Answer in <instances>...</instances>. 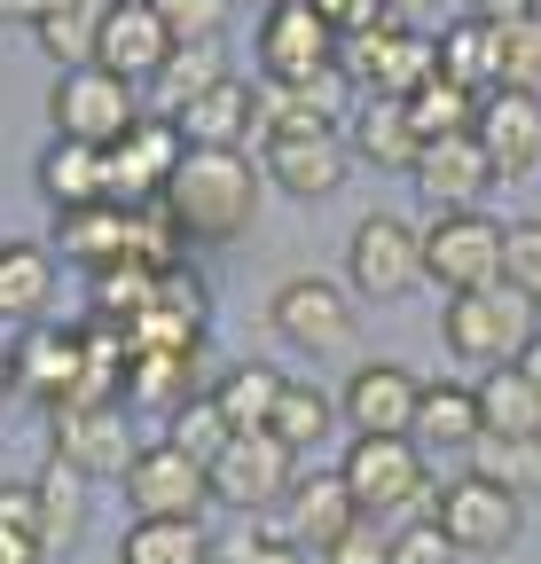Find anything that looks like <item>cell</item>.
I'll use <instances>...</instances> for the list:
<instances>
[{
  "label": "cell",
  "instance_id": "6da1fadb",
  "mask_svg": "<svg viewBox=\"0 0 541 564\" xmlns=\"http://www.w3.org/2000/svg\"><path fill=\"white\" fill-rule=\"evenodd\" d=\"M158 204L173 212L181 243H236L259 212V165L244 150H188Z\"/></svg>",
  "mask_w": 541,
  "mask_h": 564
},
{
  "label": "cell",
  "instance_id": "7a4b0ae2",
  "mask_svg": "<svg viewBox=\"0 0 541 564\" xmlns=\"http://www.w3.org/2000/svg\"><path fill=\"white\" fill-rule=\"evenodd\" d=\"M440 337H447L455 361H470V369H518V352H526L541 329H533V299L510 291V282H495V291H463V299H447Z\"/></svg>",
  "mask_w": 541,
  "mask_h": 564
},
{
  "label": "cell",
  "instance_id": "3957f363",
  "mask_svg": "<svg viewBox=\"0 0 541 564\" xmlns=\"http://www.w3.org/2000/svg\"><path fill=\"white\" fill-rule=\"evenodd\" d=\"M502 259H510V228L487 220V212H440V220L424 228V274L440 282L447 299L495 291V282H502Z\"/></svg>",
  "mask_w": 541,
  "mask_h": 564
},
{
  "label": "cell",
  "instance_id": "277c9868",
  "mask_svg": "<svg viewBox=\"0 0 541 564\" xmlns=\"http://www.w3.org/2000/svg\"><path fill=\"white\" fill-rule=\"evenodd\" d=\"M47 118H55V141H87V150H110V141H126L133 126H142L133 79H118V70H102V63L63 70L55 95H47Z\"/></svg>",
  "mask_w": 541,
  "mask_h": 564
},
{
  "label": "cell",
  "instance_id": "5b68a950",
  "mask_svg": "<svg viewBox=\"0 0 541 564\" xmlns=\"http://www.w3.org/2000/svg\"><path fill=\"white\" fill-rule=\"evenodd\" d=\"M337 70H346L354 87L385 95V102H409L440 79V40L424 32H400V24H377L361 40H337Z\"/></svg>",
  "mask_w": 541,
  "mask_h": 564
},
{
  "label": "cell",
  "instance_id": "8992f818",
  "mask_svg": "<svg viewBox=\"0 0 541 564\" xmlns=\"http://www.w3.org/2000/svg\"><path fill=\"white\" fill-rule=\"evenodd\" d=\"M291 486H299V447H283L275 432H236L213 463V502H228L244 518L291 502Z\"/></svg>",
  "mask_w": 541,
  "mask_h": 564
},
{
  "label": "cell",
  "instance_id": "52a82bcc",
  "mask_svg": "<svg viewBox=\"0 0 541 564\" xmlns=\"http://www.w3.org/2000/svg\"><path fill=\"white\" fill-rule=\"evenodd\" d=\"M259 70H267V87L337 79V32L306 9V0H283V9L259 17Z\"/></svg>",
  "mask_w": 541,
  "mask_h": 564
},
{
  "label": "cell",
  "instance_id": "ba28073f",
  "mask_svg": "<svg viewBox=\"0 0 541 564\" xmlns=\"http://www.w3.org/2000/svg\"><path fill=\"white\" fill-rule=\"evenodd\" d=\"M346 274H354V291L377 299V306L409 299L424 282V236L409 220H392V212H369V220L354 228V243H346Z\"/></svg>",
  "mask_w": 541,
  "mask_h": 564
},
{
  "label": "cell",
  "instance_id": "9c48e42d",
  "mask_svg": "<svg viewBox=\"0 0 541 564\" xmlns=\"http://www.w3.org/2000/svg\"><path fill=\"white\" fill-rule=\"evenodd\" d=\"M337 478L354 486L361 518H392V510H409V502L432 494V470H424V447L416 440H354Z\"/></svg>",
  "mask_w": 541,
  "mask_h": 564
},
{
  "label": "cell",
  "instance_id": "30bf717a",
  "mask_svg": "<svg viewBox=\"0 0 541 564\" xmlns=\"http://www.w3.org/2000/svg\"><path fill=\"white\" fill-rule=\"evenodd\" d=\"M126 502H133V518H205L213 470L196 455H181L173 440H150L126 470Z\"/></svg>",
  "mask_w": 541,
  "mask_h": 564
},
{
  "label": "cell",
  "instance_id": "8fae6325",
  "mask_svg": "<svg viewBox=\"0 0 541 564\" xmlns=\"http://www.w3.org/2000/svg\"><path fill=\"white\" fill-rule=\"evenodd\" d=\"M267 322L299 352H346L354 345V299L337 291L329 274H291L275 291V306H267Z\"/></svg>",
  "mask_w": 541,
  "mask_h": 564
},
{
  "label": "cell",
  "instance_id": "7c38bea8",
  "mask_svg": "<svg viewBox=\"0 0 541 564\" xmlns=\"http://www.w3.org/2000/svg\"><path fill=\"white\" fill-rule=\"evenodd\" d=\"M432 518H440V533H447L463 556H502V549L518 541V502H510L502 486L470 478V470L432 494Z\"/></svg>",
  "mask_w": 541,
  "mask_h": 564
},
{
  "label": "cell",
  "instance_id": "4fadbf2b",
  "mask_svg": "<svg viewBox=\"0 0 541 564\" xmlns=\"http://www.w3.org/2000/svg\"><path fill=\"white\" fill-rule=\"evenodd\" d=\"M416 392H424L416 369H400V361H361V369L346 377L337 415H346L361 440H409V432H416Z\"/></svg>",
  "mask_w": 541,
  "mask_h": 564
},
{
  "label": "cell",
  "instance_id": "5bb4252c",
  "mask_svg": "<svg viewBox=\"0 0 541 564\" xmlns=\"http://www.w3.org/2000/svg\"><path fill=\"white\" fill-rule=\"evenodd\" d=\"M142 440L126 432V408H55V463H72L79 478H126Z\"/></svg>",
  "mask_w": 541,
  "mask_h": 564
},
{
  "label": "cell",
  "instance_id": "9a60e30c",
  "mask_svg": "<svg viewBox=\"0 0 541 564\" xmlns=\"http://www.w3.org/2000/svg\"><path fill=\"white\" fill-rule=\"evenodd\" d=\"M102 158H110V204H158L173 165L188 158V141H181L173 118H142L126 141H110Z\"/></svg>",
  "mask_w": 541,
  "mask_h": 564
},
{
  "label": "cell",
  "instance_id": "2e32d148",
  "mask_svg": "<svg viewBox=\"0 0 541 564\" xmlns=\"http://www.w3.org/2000/svg\"><path fill=\"white\" fill-rule=\"evenodd\" d=\"M95 63L118 79H158L173 63V32L150 0H102V32H95Z\"/></svg>",
  "mask_w": 541,
  "mask_h": 564
},
{
  "label": "cell",
  "instance_id": "e0dca14e",
  "mask_svg": "<svg viewBox=\"0 0 541 564\" xmlns=\"http://www.w3.org/2000/svg\"><path fill=\"white\" fill-rule=\"evenodd\" d=\"M495 158L479 150V133H447V141H424L416 158V188L440 204V212H479V196L495 188Z\"/></svg>",
  "mask_w": 541,
  "mask_h": 564
},
{
  "label": "cell",
  "instance_id": "ac0fdd59",
  "mask_svg": "<svg viewBox=\"0 0 541 564\" xmlns=\"http://www.w3.org/2000/svg\"><path fill=\"white\" fill-rule=\"evenodd\" d=\"M354 525H361V502H354V486L337 478V470H329V478H299V486H291V502H283V541H299L314 564H322L337 541H346Z\"/></svg>",
  "mask_w": 541,
  "mask_h": 564
},
{
  "label": "cell",
  "instance_id": "d6986e66",
  "mask_svg": "<svg viewBox=\"0 0 541 564\" xmlns=\"http://www.w3.org/2000/svg\"><path fill=\"white\" fill-rule=\"evenodd\" d=\"M479 150L495 158V173L502 181H518V173H533L541 165V95H518V87H495L487 102H479Z\"/></svg>",
  "mask_w": 541,
  "mask_h": 564
},
{
  "label": "cell",
  "instance_id": "ffe728a7",
  "mask_svg": "<svg viewBox=\"0 0 541 564\" xmlns=\"http://www.w3.org/2000/svg\"><path fill=\"white\" fill-rule=\"evenodd\" d=\"M9 377H17V392L63 408V400H72V384H79V329L32 322V329L17 337V352H9Z\"/></svg>",
  "mask_w": 541,
  "mask_h": 564
},
{
  "label": "cell",
  "instance_id": "44dd1931",
  "mask_svg": "<svg viewBox=\"0 0 541 564\" xmlns=\"http://www.w3.org/2000/svg\"><path fill=\"white\" fill-rule=\"evenodd\" d=\"M346 165H354V150L337 133H267V173L291 196H329L346 181Z\"/></svg>",
  "mask_w": 541,
  "mask_h": 564
},
{
  "label": "cell",
  "instance_id": "7402d4cb",
  "mask_svg": "<svg viewBox=\"0 0 541 564\" xmlns=\"http://www.w3.org/2000/svg\"><path fill=\"white\" fill-rule=\"evenodd\" d=\"M173 126H181V141H188V150H244V141H251V126H259V87L228 70V79H220L205 102H188Z\"/></svg>",
  "mask_w": 541,
  "mask_h": 564
},
{
  "label": "cell",
  "instance_id": "603a6c76",
  "mask_svg": "<svg viewBox=\"0 0 541 564\" xmlns=\"http://www.w3.org/2000/svg\"><path fill=\"white\" fill-rule=\"evenodd\" d=\"M487 432V415H479V384H455V377H432L424 392H416V447H463L470 455V440Z\"/></svg>",
  "mask_w": 541,
  "mask_h": 564
},
{
  "label": "cell",
  "instance_id": "cb8c5ba5",
  "mask_svg": "<svg viewBox=\"0 0 541 564\" xmlns=\"http://www.w3.org/2000/svg\"><path fill=\"white\" fill-rule=\"evenodd\" d=\"M205 345H158V352H133V377H126V392L142 400V408H188V400H205Z\"/></svg>",
  "mask_w": 541,
  "mask_h": 564
},
{
  "label": "cell",
  "instance_id": "d4e9b609",
  "mask_svg": "<svg viewBox=\"0 0 541 564\" xmlns=\"http://www.w3.org/2000/svg\"><path fill=\"white\" fill-rule=\"evenodd\" d=\"M47 299H55V251L40 243H0V322H47Z\"/></svg>",
  "mask_w": 541,
  "mask_h": 564
},
{
  "label": "cell",
  "instance_id": "484cf974",
  "mask_svg": "<svg viewBox=\"0 0 541 564\" xmlns=\"http://www.w3.org/2000/svg\"><path fill=\"white\" fill-rule=\"evenodd\" d=\"M40 188L55 212H79V204H110V158L87 150V141H55L40 158Z\"/></svg>",
  "mask_w": 541,
  "mask_h": 564
},
{
  "label": "cell",
  "instance_id": "4316f807",
  "mask_svg": "<svg viewBox=\"0 0 541 564\" xmlns=\"http://www.w3.org/2000/svg\"><path fill=\"white\" fill-rule=\"evenodd\" d=\"M354 158H369V165H409L416 173V158H424V133L409 126V102H385V95H369L361 102V118H354V141H346Z\"/></svg>",
  "mask_w": 541,
  "mask_h": 564
},
{
  "label": "cell",
  "instance_id": "83f0119b",
  "mask_svg": "<svg viewBox=\"0 0 541 564\" xmlns=\"http://www.w3.org/2000/svg\"><path fill=\"white\" fill-rule=\"evenodd\" d=\"M55 251H72L87 274L118 267L126 259V204H79V212H63V220H55Z\"/></svg>",
  "mask_w": 541,
  "mask_h": 564
},
{
  "label": "cell",
  "instance_id": "f1b7e54d",
  "mask_svg": "<svg viewBox=\"0 0 541 564\" xmlns=\"http://www.w3.org/2000/svg\"><path fill=\"white\" fill-rule=\"evenodd\" d=\"M118 564H213L205 518H133Z\"/></svg>",
  "mask_w": 541,
  "mask_h": 564
},
{
  "label": "cell",
  "instance_id": "f546056e",
  "mask_svg": "<svg viewBox=\"0 0 541 564\" xmlns=\"http://www.w3.org/2000/svg\"><path fill=\"white\" fill-rule=\"evenodd\" d=\"M470 478L502 486L510 502H533V494H541V440H495V432H479V440H470Z\"/></svg>",
  "mask_w": 541,
  "mask_h": 564
},
{
  "label": "cell",
  "instance_id": "4dcf8cb0",
  "mask_svg": "<svg viewBox=\"0 0 541 564\" xmlns=\"http://www.w3.org/2000/svg\"><path fill=\"white\" fill-rule=\"evenodd\" d=\"M440 79L487 102V95H495V24L463 17L455 32H440Z\"/></svg>",
  "mask_w": 541,
  "mask_h": 564
},
{
  "label": "cell",
  "instance_id": "1f68e13d",
  "mask_svg": "<svg viewBox=\"0 0 541 564\" xmlns=\"http://www.w3.org/2000/svg\"><path fill=\"white\" fill-rule=\"evenodd\" d=\"M337 79H346V70H337ZM337 79H314V87H267V95H259L267 133H329V126H337Z\"/></svg>",
  "mask_w": 541,
  "mask_h": 564
},
{
  "label": "cell",
  "instance_id": "d6a6232c",
  "mask_svg": "<svg viewBox=\"0 0 541 564\" xmlns=\"http://www.w3.org/2000/svg\"><path fill=\"white\" fill-rule=\"evenodd\" d=\"M283 384H291V377L259 369V361H244V369H228V377L213 384V400H220V415L236 423V432H267V423H275V400H283Z\"/></svg>",
  "mask_w": 541,
  "mask_h": 564
},
{
  "label": "cell",
  "instance_id": "836d02e7",
  "mask_svg": "<svg viewBox=\"0 0 541 564\" xmlns=\"http://www.w3.org/2000/svg\"><path fill=\"white\" fill-rule=\"evenodd\" d=\"M479 415H487L495 440H541V392H533L518 369H495V377L479 384Z\"/></svg>",
  "mask_w": 541,
  "mask_h": 564
},
{
  "label": "cell",
  "instance_id": "e575fe53",
  "mask_svg": "<svg viewBox=\"0 0 541 564\" xmlns=\"http://www.w3.org/2000/svg\"><path fill=\"white\" fill-rule=\"evenodd\" d=\"M220 79H228V63H220V40H213V47H173V63L158 70L150 87H158L165 118H181L188 102H205V95H213Z\"/></svg>",
  "mask_w": 541,
  "mask_h": 564
},
{
  "label": "cell",
  "instance_id": "d590c367",
  "mask_svg": "<svg viewBox=\"0 0 541 564\" xmlns=\"http://www.w3.org/2000/svg\"><path fill=\"white\" fill-rule=\"evenodd\" d=\"M79 525H87L79 470H72V463H47V478H40V541H47V556H55V549H72Z\"/></svg>",
  "mask_w": 541,
  "mask_h": 564
},
{
  "label": "cell",
  "instance_id": "8d00e7d4",
  "mask_svg": "<svg viewBox=\"0 0 541 564\" xmlns=\"http://www.w3.org/2000/svg\"><path fill=\"white\" fill-rule=\"evenodd\" d=\"M495 87H518V95H541V17H518V24H495Z\"/></svg>",
  "mask_w": 541,
  "mask_h": 564
},
{
  "label": "cell",
  "instance_id": "74e56055",
  "mask_svg": "<svg viewBox=\"0 0 541 564\" xmlns=\"http://www.w3.org/2000/svg\"><path fill=\"white\" fill-rule=\"evenodd\" d=\"M409 126H416L424 141H447V133H470V126H479V95H463V87H447V79H432L424 95H409Z\"/></svg>",
  "mask_w": 541,
  "mask_h": 564
},
{
  "label": "cell",
  "instance_id": "f35d334b",
  "mask_svg": "<svg viewBox=\"0 0 541 564\" xmlns=\"http://www.w3.org/2000/svg\"><path fill=\"white\" fill-rule=\"evenodd\" d=\"M283 447H314V440H329V392H314V384H283V400H275V423H267Z\"/></svg>",
  "mask_w": 541,
  "mask_h": 564
},
{
  "label": "cell",
  "instance_id": "ab89813d",
  "mask_svg": "<svg viewBox=\"0 0 541 564\" xmlns=\"http://www.w3.org/2000/svg\"><path fill=\"white\" fill-rule=\"evenodd\" d=\"M228 440H236V423L220 415V400H213V392H205V400H188V408L173 415V447H181V455H196L205 470L220 463V447H228Z\"/></svg>",
  "mask_w": 541,
  "mask_h": 564
},
{
  "label": "cell",
  "instance_id": "60d3db41",
  "mask_svg": "<svg viewBox=\"0 0 541 564\" xmlns=\"http://www.w3.org/2000/svg\"><path fill=\"white\" fill-rule=\"evenodd\" d=\"M40 32V47L55 55V63H95V32H102V0H87V9H63V17H47V24H32Z\"/></svg>",
  "mask_w": 541,
  "mask_h": 564
},
{
  "label": "cell",
  "instance_id": "b9f144b4",
  "mask_svg": "<svg viewBox=\"0 0 541 564\" xmlns=\"http://www.w3.org/2000/svg\"><path fill=\"white\" fill-rule=\"evenodd\" d=\"M150 9L165 17L173 47H213V40H220V24H228V9H236V0H150Z\"/></svg>",
  "mask_w": 541,
  "mask_h": 564
},
{
  "label": "cell",
  "instance_id": "7bdbcfd3",
  "mask_svg": "<svg viewBox=\"0 0 541 564\" xmlns=\"http://www.w3.org/2000/svg\"><path fill=\"white\" fill-rule=\"evenodd\" d=\"M392 564H463V549L440 533V518H416L392 533Z\"/></svg>",
  "mask_w": 541,
  "mask_h": 564
},
{
  "label": "cell",
  "instance_id": "ee69618b",
  "mask_svg": "<svg viewBox=\"0 0 541 564\" xmlns=\"http://www.w3.org/2000/svg\"><path fill=\"white\" fill-rule=\"evenodd\" d=\"M502 282L510 291H526L541 306V220H518L510 228V259H502Z\"/></svg>",
  "mask_w": 541,
  "mask_h": 564
},
{
  "label": "cell",
  "instance_id": "f6af8a7d",
  "mask_svg": "<svg viewBox=\"0 0 541 564\" xmlns=\"http://www.w3.org/2000/svg\"><path fill=\"white\" fill-rule=\"evenodd\" d=\"M306 9H314L337 40H361V32H377V24H385V0H306Z\"/></svg>",
  "mask_w": 541,
  "mask_h": 564
},
{
  "label": "cell",
  "instance_id": "bcb514c9",
  "mask_svg": "<svg viewBox=\"0 0 541 564\" xmlns=\"http://www.w3.org/2000/svg\"><path fill=\"white\" fill-rule=\"evenodd\" d=\"M322 564H392V533H385V518H361L346 541H337Z\"/></svg>",
  "mask_w": 541,
  "mask_h": 564
},
{
  "label": "cell",
  "instance_id": "7dc6e473",
  "mask_svg": "<svg viewBox=\"0 0 541 564\" xmlns=\"http://www.w3.org/2000/svg\"><path fill=\"white\" fill-rule=\"evenodd\" d=\"M0 533H32L40 541V486H0Z\"/></svg>",
  "mask_w": 541,
  "mask_h": 564
},
{
  "label": "cell",
  "instance_id": "c3c4849f",
  "mask_svg": "<svg viewBox=\"0 0 541 564\" xmlns=\"http://www.w3.org/2000/svg\"><path fill=\"white\" fill-rule=\"evenodd\" d=\"M236 564H314L299 541H283V533H251L244 549H236Z\"/></svg>",
  "mask_w": 541,
  "mask_h": 564
},
{
  "label": "cell",
  "instance_id": "681fc988",
  "mask_svg": "<svg viewBox=\"0 0 541 564\" xmlns=\"http://www.w3.org/2000/svg\"><path fill=\"white\" fill-rule=\"evenodd\" d=\"M479 24H518V17H541V0H470Z\"/></svg>",
  "mask_w": 541,
  "mask_h": 564
},
{
  "label": "cell",
  "instance_id": "f907efd6",
  "mask_svg": "<svg viewBox=\"0 0 541 564\" xmlns=\"http://www.w3.org/2000/svg\"><path fill=\"white\" fill-rule=\"evenodd\" d=\"M63 9H87V0H0V17H24V24H47Z\"/></svg>",
  "mask_w": 541,
  "mask_h": 564
},
{
  "label": "cell",
  "instance_id": "816d5d0a",
  "mask_svg": "<svg viewBox=\"0 0 541 564\" xmlns=\"http://www.w3.org/2000/svg\"><path fill=\"white\" fill-rule=\"evenodd\" d=\"M0 564H47V549L32 533H0Z\"/></svg>",
  "mask_w": 541,
  "mask_h": 564
},
{
  "label": "cell",
  "instance_id": "f5cc1de1",
  "mask_svg": "<svg viewBox=\"0 0 541 564\" xmlns=\"http://www.w3.org/2000/svg\"><path fill=\"white\" fill-rule=\"evenodd\" d=\"M432 17V0H385V24H400V32H416Z\"/></svg>",
  "mask_w": 541,
  "mask_h": 564
},
{
  "label": "cell",
  "instance_id": "db71d44e",
  "mask_svg": "<svg viewBox=\"0 0 541 564\" xmlns=\"http://www.w3.org/2000/svg\"><path fill=\"white\" fill-rule=\"evenodd\" d=\"M518 377H526V384H533V392H541V337H533V345H526V352H518Z\"/></svg>",
  "mask_w": 541,
  "mask_h": 564
},
{
  "label": "cell",
  "instance_id": "11a10c76",
  "mask_svg": "<svg viewBox=\"0 0 541 564\" xmlns=\"http://www.w3.org/2000/svg\"><path fill=\"white\" fill-rule=\"evenodd\" d=\"M9 392H17V377H9V352H0V408H9Z\"/></svg>",
  "mask_w": 541,
  "mask_h": 564
},
{
  "label": "cell",
  "instance_id": "9f6ffc18",
  "mask_svg": "<svg viewBox=\"0 0 541 564\" xmlns=\"http://www.w3.org/2000/svg\"><path fill=\"white\" fill-rule=\"evenodd\" d=\"M259 9H283V0H259Z\"/></svg>",
  "mask_w": 541,
  "mask_h": 564
}]
</instances>
